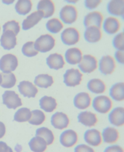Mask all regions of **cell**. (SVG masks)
I'll return each instance as SVG.
<instances>
[{
	"mask_svg": "<svg viewBox=\"0 0 124 152\" xmlns=\"http://www.w3.org/2000/svg\"><path fill=\"white\" fill-rule=\"evenodd\" d=\"M2 82L1 86L3 88L9 89L13 88L16 82V79L14 74L12 72L9 73H1Z\"/></svg>",
	"mask_w": 124,
	"mask_h": 152,
	"instance_id": "cell-37",
	"label": "cell"
},
{
	"mask_svg": "<svg viewBox=\"0 0 124 152\" xmlns=\"http://www.w3.org/2000/svg\"><path fill=\"white\" fill-rule=\"evenodd\" d=\"M87 88L93 94H99L105 92L106 91V85L99 79H92L88 82Z\"/></svg>",
	"mask_w": 124,
	"mask_h": 152,
	"instance_id": "cell-31",
	"label": "cell"
},
{
	"mask_svg": "<svg viewBox=\"0 0 124 152\" xmlns=\"http://www.w3.org/2000/svg\"><path fill=\"white\" fill-rule=\"evenodd\" d=\"M102 14L98 11L88 13L84 18V25L87 28L90 26H95L101 28L103 21Z\"/></svg>",
	"mask_w": 124,
	"mask_h": 152,
	"instance_id": "cell-16",
	"label": "cell"
},
{
	"mask_svg": "<svg viewBox=\"0 0 124 152\" xmlns=\"http://www.w3.org/2000/svg\"><path fill=\"white\" fill-rule=\"evenodd\" d=\"M114 57H115V59L119 63H120L122 65L124 64V51H123L117 50L115 52Z\"/></svg>",
	"mask_w": 124,
	"mask_h": 152,
	"instance_id": "cell-45",
	"label": "cell"
},
{
	"mask_svg": "<svg viewBox=\"0 0 124 152\" xmlns=\"http://www.w3.org/2000/svg\"><path fill=\"white\" fill-rule=\"evenodd\" d=\"M40 106L45 112L51 113L57 108L58 103L55 98L45 96L40 100Z\"/></svg>",
	"mask_w": 124,
	"mask_h": 152,
	"instance_id": "cell-28",
	"label": "cell"
},
{
	"mask_svg": "<svg viewBox=\"0 0 124 152\" xmlns=\"http://www.w3.org/2000/svg\"><path fill=\"white\" fill-rule=\"evenodd\" d=\"M61 38L65 45H73L79 42L80 34L76 28L68 27L62 31L61 34Z\"/></svg>",
	"mask_w": 124,
	"mask_h": 152,
	"instance_id": "cell-10",
	"label": "cell"
},
{
	"mask_svg": "<svg viewBox=\"0 0 124 152\" xmlns=\"http://www.w3.org/2000/svg\"><path fill=\"white\" fill-rule=\"evenodd\" d=\"M33 4L30 0H19L15 4L16 12L21 15H26L32 9Z\"/></svg>",
	"mask_w": 124,
	"mask_h": 152,
	"instance_id": "cell-34",
	"label": "cell"
},
{
	"mask_svg": "<svg viewBox=\"0 0 124 152\" xmlns=\"http://www.w3.org/2000/svg\"><path fill=\"white\" fill-rule=\"evenodd\" d=\"M110 96L116 102L124 100V83L119 82L114 84L110 89Z\"/></svg>",
	"mask_w": 124,
	"mask_h": 152,
	"instance_id": "cell-29",
	"label": "cell"
},
{
	"mask_svg": "<svg viewBox=\"0 0 124 152\" xmlns=\"http://www.w3.org/2000/svg\"><path fill=\"white\" fill-rule=\"evenodd\" d=\"M101 135L102 141L110 145L115 144L120 139L119 132L113 127H107L103 129Z\"/></svg>",
	"mask_w": 124,
	"mask_h": 152,
	"instance_id": "cell-13",
	"label": "cell"
},
{
	"mask_svg": "<svg viewBox=\"0 0 124 152\" xmlns=\"http://www.w3.org/2000/svg\"><path fill=\"white\" fill-rule=\"evenodd\" d=\"M18 65V60L13 54H7L0 59V70L3 73H9L15 71Z\"/></svg>",
	"mask_w": 124,
	"mask_h": 152,
	"instance_id": "cell-3",
	"label": "cell"
},
{
	"mask_svg": "<svg viewBox=\"0 0 124 152\" xmlns=\"http://www.w3.org/2000/svg\"><path fill=\"white\" fill-rule=\"evenodd\" d=\"M29 147L33 152H45L48 145L44 139L40 137L35 136L29 142Z\"/></svg>",
	"mask_w": 124,
	"mask_h": 152,
	"instance_id": "cell-25",
	"label": "cell"
},
{
	"mask_svg": "<svg viewBox=\"0 0 124 152\" xmlns=\"http://www.w3.org/2000/svg\"><path fill=\"white\" fill-rule=\"evenodd\" d=\"M46 116L44 112L39 109L32 111V115L29 123L33 126H40L45 121Z\"/></svg>",
	"mask_w": 124,
	"mask_h": 152,
	"instance_id": "cell-35",
	"label": "cell"
},
{
	"mask_svg": "<svg viewBox=\"0 0 124 152\" xmlns=\"http://www.w3.org/2000/svg\"><path fill=\"white\" fill-rule=\"evenodd\" d=\"M54 83L53 77L47 74L38 75L34 79V85L41 88H48Z\"/></svg>",
	"mask_w": 124,
	"mask_h": 152,
	"instance_id": "cell-32",
	"label": "cell"
},
{
	"mask_svg": "<svg viewBox=\"0 0 124 152\" xmlns=\"http://www.w3.org/2000/svg\"><path fill=\"white\" fill-rule=\"evenodd\" d=\"M78 67L84 73H92L98 68V61L93 56L85 54L82 56V59L78 65Z\"/></svg>",
	"mask_w": 124,
	"mask_h": 152,
	"instance_id": "cell-9",
	"label": "cell"
},
{
	"mask_svg": "<svg viewBox=\"0 0 124 152\" xmlns=\"http://www.w3.org/2000/svg\"><path fill=\"white\" fill-rule=\"evenodd\" d=\"M102 34L101 28L95 26H90L86 28L84 32V38L88 42L96 43L102 38Z\"/></svg>",
	"mask_w": 124,
	"mask_h": 152,
	"instance_id": "cell-23",
	"label": "cell"
},
{
	"mask_svg": "<svg viewBox=\"0 0 124 152\" xmlns=\"http://www.w3.org/2000/svg\"><path fill=\"white\" fill-rule=\"evenodd\" d=\"M3 32L6 31H10L13 32L15 36L18 35L20 31V26L19 23L15 20L6 22L3 27Z\"/></svg>",
	"mask_w": 124,
	"mask_h": 152,
	"instance_id": "cell-39",
	"label": "cell"
},
{
	"mask_svg": "<svg viewBox=\"0 0 124 152\" xmlns=\"http://www.w3.org/2000/svg\"><path fill=\"white\" fill-rule=\"evenodd\" d=\"M37 9L38 11H41L44 13V18H48L54 14L55 7L54 3L52 1L42 0V1H39L37 6Z\"/></svg>",
	"mask_w": 124,
	"mask_h": 152,
	"instance_id": "cell-27",
	"label": "cell"
},
{
	"mask_svg": "<svg viewBox=\"0 0 124 152\" xmlns=\"http://www.w3.org/2000/svg\"><path fill=\"white\" fill-rule=\"evenodd\" d=\"M109 121L115 127H122L124 125V108L116 107L110 110L109 114Z\"/></svg>",
	"mask_w": 124,
	"mask_h": 152,
	"instance_id": "cell-15",
	"label": "cell"
},
{
	"mask_svg": "<svg viewBox=\"0 0 124 152\" xmlns=\"http://www.w3.org/2000/svg\"><path fill=\"white\" fill-rule=\"evenodd\" d=\"M34 48L41 53H47L51 50L55 45V39L48 34L40 36L34 42Z\"/></svg>",
	"mask_w": 124,
	"mask_h": 152,
	"instance_id": "cell-1",
	"label": "cell"
},
{
	"mask_svg": "<svg viewBox=\"0 0 124 152\" xmlns=\"http://www.w3.org/2000/svg\"><path fill=\"white\" fill-rule=\"evenodd\" d=\"M6 127L5 124L0 121V139L3 138L5 135H6Z\"/></svg>",
	"mask_w": 124,
	"mask_h": 152,
	"instance_id": "cell-46",
	"label": "cell"
},
{
	"mask_svg": "<svg viewBox=\"0 0 124 152\" xmlns=\"http://www.w3.org/2000/svg\"><path fill=\"white\" fill-rule=\"evenodd\" d=\"M82 74L76 68L67 69L64 74V82L69 87H75L81 84L82 80Z\"/></svg>",
	"mask_w": 124,
	"mask_h": 152,
	"instance_id": "cell-4",
	"label": "cell"
},
{
	"mask_svg": "<svg viewBox=\"0 0 124 152\" xmlns=\"http://www.w3.org/2000/svg\"><path fill=\"white\" fill-rule=\"evenodd\" d=\"M46 63L50 69L55 70L62 68L65 65L63 56L58 53L50 54L46 59Z\"/></svg>",
	"mask_w": 124,
	"mask_h": 152,
	"instance_id": "cell-24",
	"label": "cell"
},
{
	"mask_svg": "<svg viewBox=\"0 0 124 152\" xmlns=\"http://www.w3.org/2000/svg\"><path fill=\"white\" fill-rule=\"evenodd\" d=\"M32 111L27 107H21L18 110L14 115L13 120L18 123L29 122L31 118Z\"/></svg>",
	"mask_w": 124,
	"mask_h": 152,
	"instance_id": "cell-33",
	"label": "cell"
},
{
	"mask_svg": "<svg viewBox=\"0 0 124 152\" xmlns=\"http://www.w3.org/2000/svg\"><path fill=\"white\" fill-rule=\"evenodd\" d=\"M22 53L23 54L31 58L38 54V51L34 48V42L29 41L25 43L22 47Z\"/></svg>",
	"mask_w": 124,
	"mask_h": 152,
	"instance_id": "cell-38",
	"label": "cell"
},
{
	"mask_svg": "<svg viewBox=\"0 0 124 152\" xmlns=\"http://www.w3.org/2000/svg\"><path fill=\"white\" fill-rule=\"evenodd\" d=\"M74 152H96V151L93 147L86 144H80L75 147Z\"/></svg>",
	"mask_w": 124,
	"mask_h": 152,
	"instance_id": "cell-41",
	"label": "cell"
},
{
	"mask_svg": "<svg viewBox=\"0 0 124 152\" xmlns=\"http://www.w3.org/2000/svg\"><path fill=\"white\" fill-rule=\"evenodd\" d=\"M82 58V53L81 50L76 47L68 48L65 53V58L66 62L70 65L79 64Z\"/></svg>",
	"mask_w": 124,
	"mask_h": 152,
	"instance_id": "cell-22",
	"label": "cell"
},
{
	"mask_svg": "<svg viewBox=\"0 0 124 152\" xmlns=\"http://www.w3.org/2000/svg\"><path fill=\"white\" fill-rule=\"evenodd\" d=\"M14 2V1L13 0H12V1H3V3H4V4H12Z\"/></svg>",
	"mask_w": 124,
	"mask_h": 152,
	"instance_id": "cell-47",
	"label": "cell"
},
{
	"mask_svg": "<svg viewBox=\"0 0 124 152\" xmlns=\"http://www.w3.org/2000/svg\"><path fill=\"white\" fill-rule=\"evenodd\" d=\"M108 12L117 16H123L124 15V1L123 0H113L107 5Z\"/></svg>",
	"mask_w": 124,
	"mask_h": 152,
	"instance_id": "cell-26",
	"label": "cell"
},
{
	"mask_svg": "<svg viewBox=\"0 0 124 152\" xmlns=\"http://www.w3.org/2000/svg\"><path fill=\"white\" fill-rule=\"evenodd\" d=\"M102 3L101 0H86L85 1V6L90 10H93L98 7V6Z\"/></svg>",
	"mask_w": 124,
	"mask_h": 152,
	"instance_id": "cell-42",
	"label": "cell"
},
{
	"mask_svg": "<svg viewBox=\"0 0 124 152\" xmlns=\"http://www.w3.org/2000/svg\"><path fill=\"white\" fill-rule=\"evenodd\" d=\"M114 48L119 51L124 50V33L123 32L117 34L113 40Z\"/></svg>",
	"mask_w": 124,
	"mask_h": 152,
	"instance_id": "cell-40",
	"label": "cell"
},
{
	"mask_svg": "<svg viewBox=\"0 0 124 152\" xmlns=\"http://www.w3.org/2000/svg\"><path fill=\"white\" fill-rule=\"evenodd\" d=\"M0 30H1V27H0Z\"/></svg>",
	"mask_w": 124,
	"mask_h": 152,
	"instance_id": "cell-49",
	"label": "cell"
},
{
	"mask_svg": "<svg viewBox=\"0 0 124 152\" xmlns=\"http://www.w3.org/2000/svg\"><path fill=\"white\" fill-rule=\"evenodd\" d=\"M95 110L99 113L105 114L110 112L113 107V102L110 97L106 96L96 97L92 102Z\"/></svg>",
	"mask_w": 124,
	"mask_h": 152,
	"instance_id": "cell-2",
	"label": "cell"
},
{
	"mask_svg": "<svg viewBox=\"0 0 124 152\" xmlns=\"http://www.w3.org/2000/svg\"><path fill=\"white\" fill-rule=\"evenodd\" d=\"M64 27V25L61 21L58 18H52L49 20L46 23L47 30L54 34H56L60 32Z\"/></svg>",
	"mask_w": 124,
	"mask_h": 152,
	"instance_id": "cell-36",
	"label": "cell"
},
{
	"mask_svg": "<svg viewBox=\"0 0 124 152\" xmlns=\"http://www.w3.org/2000/svg\"><path fill=\"white\" fill-rule=\"evenodd\" d=\"M3 103L8 109H16L22 106L23 103L21 98L13 91H6L2 96Z\"/></svg>",
	"mask_w": 124,
	"mask_h": 152,
	"instance_id": "cell-6",
	"label": "cell"
},
{
	"mask_svg": "<svg viewBox=\"0 0 124 152\" xmlns=\"http://www.w3.org/2000/svg\"><path fill=\"white\" fill-rule=\"evenodd\" d=\"M44 18V13L41 11H35L25 18L22 23L23 30H28L36 26Z\"/></svg>",
	"mask_w": 124,
	"mask_h": 152,
	"instance_id": "cell-18",
	"label": "cell"
},
{
	"mask_svg": "<svg viewBox=\"0 0 124 152\" xmlns=\"http://www.w3.org/2000/svg\"><path fill=\"white\" fill-rule=\"evenodd\" d=\"M24 152H27V151H24Z\"/></svg>",
	"mask_w": 124,
	"mask_h": 152,
	"instance_id": "cell-50",
	"label": "cell"
},
{
	"mask_svg": "<svg viewBox=\"0 0 124 152\" xmlns=\"http://www.w3.org/2000/svg\"><path fill=\"white\" fill-rule=\"evenodd\" d=\"M78 120L79 123L88 127H95L98 122L96 114L87 110L82 111L78 114Z\"/></svg>",
	"mask_w": 124,
	"mask_h": 152,
	"instance_id": "cell-14",
	"label": "cell"
},
{
	"mask_svg": "<svg viewBox=\"0 0 124 152\" xmlns=\"http://www.w3.org/2000/svg\"><path fill=\"white\" fill-rule=\"evenodd\" d=\"M0 152H14V151L6 142L0 141Z\"/></svg>",
	"mask_w": 124,
	"mask_h": 152,
	"instance_id": "cell-44",
	"label": "cell"
},
{
	"mask_svg": "<svg viewBox=\"0 0 124 152\" xmlns=\"http://www.w3.org/2000/svg\"><path fill=\"white\" fill-rule=\"evenodd\" d=\"M103 152H124V149L120 145L113 144L106 147Z\"/></svg>",
	"mask_w": 124,
	"mask_h": 152,
	"instance_id": "cell-43",
	"label": "cell"
},
{
	"mask_svg": "<svg viewBox=\"0 0 124 152\" xmlns=\"http://www.w3.org/2000/svg\"><path fill=\"white\" fill-rule=\"evenodd\" d=\"M104 31L109 34H114L119 31L120 28V23L117 18L110 16L105 20L103 23Z\"/></svg>",
	"mask_w": 124,
	"mask_h": 152,
	"instance_id": "cell-21",
	"label": "cell"
},
{
	"mask_svg": "<svg viewBox=\"0 0 124 152\" xmlns=\"http://www.w3.org/2000/svg\"><path fill=\"white\" fill-rule=\"evenodd\" d=\"M60 144L65 148H72L77 145L78 135L72 129H67L61 133L59 137Z\"/></svg>",
	"mask_w": 124,
	"mask_h": 152,
	"instance_id": "cell-5",
	"label": "cell"
},
{
	"mask_svg": "<svg viewBox=\"0 0 124 152\" xmlns=\"http://www.w3.org/2000/svg\"><path fill=\"white\" fill-rule=\"evenodd\" d=\"M61 21L66 24L74 23L78 18V10L76 7L72 5L64 6L59 12Z\"/></svg>",
	"mask_w": 124,
	"mask_h": 152,
	"instance_id": "cell-8",
	"label": "cell"
},
{
	"mask_svg": "<svg viewBox=\"0 0 124 152\" xmlns=\"http://www.w3.org/2000/svg\"><path fill=\"white\" fill-rule=\"evenodd\" d=\"M84 140L86 144L92 147H98L103 142L101 133L96 129L87 130L84 134Z\"/></svg>",
	"mask_w": 124,
	"mask_h": 152,
	"instance_id": "cell-7",
	"label": "cell"
},
{
	"mask_svg": "<svg viewBox=\"0 0 124 152\" xmlns=\"http://www.w3.org/2000/svg\"><path fill=\"white\" fill-rule=\"evenodd\" d=\"M18 88L21 94L27 98H34L38 92L37 86L32 82L27 80L21 82L18 86Z\"/></svg>",
	"mask_w": 124,
	"mask_h": 152,
	"instance_id": "cell-17",
	"label": "cell"
},
{
	"mask_svg": "<svg viewBox=\"0 0 124 152\" xmlns=\"http://www.w3.org/2000/svg\"><path fill=\"white\" fill-rule=\"evenodd\" d=\"M1 82H2V75H1V74L0 73V85H1Z\"/></svg>",
	"mask_w": 124,
	"mask_h": 152,
	"instance_id": "cell-48",
	"label": "cell"
},
{
	"mask_svg": "<svg viewBox=\"0 0 124 152\" xmlns=\"http://www.w3.org/2000/svg\"><path fill=\"white\" fill-rule=\"evenodd\" d=\"M116 62L113 57L109 55L104 56L99 63V71L103 75L112 74L115 70Z\"/></svg>",
	"mask_w": 124,
	"mask_h": 152,
	"instance_id": "cell-12",
	"label": "cell"
},
{
	"mask_svg": "<svg viewBox=\"0 0 124 152\" xmlns=\"http://www.w3.org/2000/svg\"><path fill=\"white\" fill-rule=\"evenodd\" d=\"M74 106L78 109L84 110L89 107L92 103V99L87 92H79L76 94L73 100Z\"/></svg>",
	"mask_w": 124,
	"mask_h": 152,
	"instance_id": "cell-19",
	"label": "cell"
},
{
	"mask_svg": "<svg viewBox=\"0 0 124 152\" xmlns=\"http://www.w3.org/2000/svg\"><path fill=\"white\" fill-rule=\"evenodd\" d=\"M35 136L40 137L45 140L48 146L54 144L55 141V135L50 129L46 127L38 128L35 132Z\"/></svg>",
	"mask_w": 124,
	"mask_h": 152,
	"instance_id": "cell-30",
	"label": "cell"
},
{
	"mask_svg": "<svg viewBox=\"0 0 124 152\" xmlns=\"http://www.w3.org/2000/svg\"><path fill=\"white\" fill-rule=\"evenodd\" d=\"M51 126L58 130H64L68 127L70 119L66 113L62 112H56L51 117Z\"/></svg>",
	"mask_w": 124,
	"mask_h": 152,
	"instance_id": "cell-11",
	"label": "cell"
},
{
	"mask_svg": "<svg viewBox=\"0 0 124 152\" xmlns=\"http://www.w3.org/2000/svg\"><path fill=\"white\" fill-rule=\"evenodd\" d=\"M1 47L6 50H10L15 47L17 44L16 36L10 31H4L0 39Z\"/></svg>",
	"mask_w": 124,
	"mask_h": 152,
	"instance_id": "cell-20",
	"label": "cell"
}]
</instances>
